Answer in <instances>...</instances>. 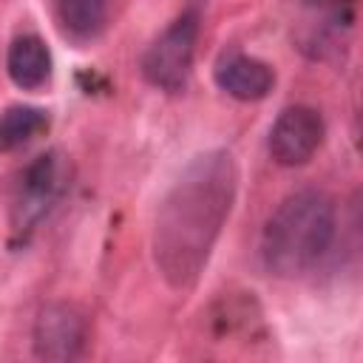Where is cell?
<instances>
[{
	"label": "cell",
	"instance_id": "1",
	"mask_svg": "<svg viewBox=\"0 0 363 363\" xmlns=\"http://www.w3.org/2000/svg\"><path fill=\"white\" fill-rule=\"evenodd\" d=\"M238 164L230 150L199 153L173 182L153 221V264L173 292L199 284L233 213Z\"/></svg>",
	"mask_w": 363,
	"mask_h": 363
},
{
	"label": "cell",
	"instance_id": "2",
	"mask_svg": "<svg viewBox=\"0 0 363 363\" xmlns=\"http://www.w3.org/2000/svg\"><path fill=\"white\" fill-rule=\"evenodd\" d=\"M337 216L326 190L289 193L267 218L261 233V264L269 275L292 281L320 264L335 238Z\"/></svg>",
	"mask_w": 363,
	"mask_h": 363
},
{
	"label": "cell",
	"instance_id": "3",
	"mask_svg": "<svg viewBox=\"0 0 363 363\" xmlns=\"http://www.w3.org/2000/svg\"><path fill=\"white\" fill-rule=\"evenodd\" d=\"M196 37H199V23L196 14H182L176 17L145 51L142 57V77L164 91V94H179L187 88L190 71H193V57H196Z\"/></svg>",
	"mask_w": 363,
	"mask_h": 363
},
{
	"label": "cell",
	"instance_id": "4",
	"mask_svg": "<svg viewBox=\"0 0 363 363\" xmlns=\"http://www.w3.org/2000/svg\"><path fill=\"white\" fill-rule=\"evenodd\" d=\"M323 119L309 105H289L269 128V156L281 167L306 164L323 145Z\"/></svg>",
	"mask_w": 363,
	"mask_h": 363
},
{
	"label": "cell",
	"instance_id": "5",
	"mask_svg": "<svg viewBox=\"0 0 363 363\" xmlns=\"http://www.w3.org/2000/svg\"><path fill=\"white\" fill-rule=\"evenodd\" d=\"M88 340L85 315L71 303H48L34 320V354L40 360L65 363L82 354Z\"/></svg>",
	"mask_w": 363,
	"mask_h": 363
},
{
	"label": "cell",
	"instance_id": "6",
	"mask_svg": "<svg viewBox=\"0 0 363 363\" xmlns=\"http://www.w3.org/2000/svg\"><path fill=\"white\" fill-rule=\"evenodd\" d=\"M62 190V167L57 162V156H40L23 176L20 184V196L14 199V230L17 233H28L34 230L43 216L51 210V204L57 201Z\"/></svg>",
	"mask_w": 363,
	"mask_h": 363
},
{
	"label": "cell",
	"instance_id": "7",
	"mask_svg": "<svg viewBox=\"0 0 363 363\" xmlns=\"http://www.w3.org/2000/svg\"><path fill=\"white\" fill-rule=\"evenodd\" d=\"M213 77H216V85L227 96H233L238 102H258L275 85V71L264 60L250 57V54H227V57H221L216 71H213Z\"/></svg>",
	"mask_w": 363,
	"mask_h": 363
},
{
	"label": "cell",
	"instance_id": "8",
	"mask_svg": "<svg viewBox=\"0 0 363 363\" xmlns=\"http://www.w3.org/2000/svg\"><path fill=\"white\" fill-rule=\"evenodd\" d=\"M9 77L23 91H37L51 77V54L37 34H23L9 45Z\"/></svg>",
	"mask_w": 363,
	"mask_h": 363
},
{
	"label": "cell",
	"instance_id": "9",
	"mask_svg": "<svg viewBox=\"0 0 363 363\" xmlns=\"http://www.w3.org/2000/svg\"><path fill=\"white\" fill-rule=\"evenodd\" d=\"M57 20L74 43L94 40L108 20L105 0H57Z\"/></svg>",
	"mask_w": 363,
	"mask_h": 363
},
{
	"label": "cell",
	"instance_id": "10",
	"mask_svg": "<svg viewBox=\"0 0 363 363\" xmlns=\"http://www.w3.org/2000/svg\"><path fill=\"white\" fill-rule=\"evenodd\" d=\"M48 119L40 108L31 105H11L0 113V153L20 150L31 139H37L40 130H45Z\"/></svg>",
	"mask_w": 363,
	"mask_h": 363
}]
</instances>
